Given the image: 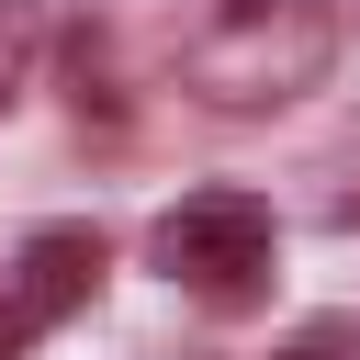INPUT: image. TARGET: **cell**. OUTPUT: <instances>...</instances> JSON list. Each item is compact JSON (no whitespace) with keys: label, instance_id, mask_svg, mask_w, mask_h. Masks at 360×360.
<instances>
[{"label":"cell","instance_id":"3957f363","mask_svg":"<svg viewBox=\"0 0 360 360\" xmlns=\"http://www.w3.org/2000/svg\"><path fill=\"white\" fill-rule=\"evenodd\" d=\"M90 292H101V236H90V225H45V236H22L11 292H0V360H11L22 338H45L56 315H79Z\"/></svg>","mask_w":360,"mask_h":360},{"label":"cell","instance_id":"6da1fadb","mask_svg":"<svg viewBox=\"0 0 360 360\" xmlns=\"http://www.w3.org/2000/svg\"><path fill=\"white\" fill-rule=\"evenodd\" d=\"M326 56H338L326 0H225V11H214V34H191L180 79H191L214 112H270V101L315 90V79H326Z\"/></svg>","mask_w":360,"mask_h":360},{"label":"cell","instance_id":"277c9868","mask_svg":"<svg viewBox=\"0 0 360 360\" xmlns=\"http://www.w3.org/2000/svg\"><path fill=\"white\" fill-rule=\"evenodd\" d=\"M270 360H360V315H304Z\"/></svg>","mask_w":360,"mask_h":360},{"label":"cell","instance_id":"7a4b0ae2","mask_svg":"<svg viewBox=\"0 0 360 360\" xmlns=\"http://www.w3.org/2000/svg\"><path fill=\"white\" fill-rule=\"evenodd\" d=\"M270 202L259 191H191V202H169L158 214V270L169 281H191V292H214V304H248L259 292V270H270Z\"/></svg>","mask_w":360,"mask_h":360},{"label":"cell","instance_id":"5b68a950","mask_svg":"<svg viewBox=\"0 0 360 360\" xmlns=\"http://www.w3.org/2000/svg\"><path fill=\"white\" fill-rule=\"evenodd\" d=\"M34 34H45V11H34V0H0V90H22V68H34Z\"/></svg>","mask_w":360,"mask_h":360}]
</instances>
